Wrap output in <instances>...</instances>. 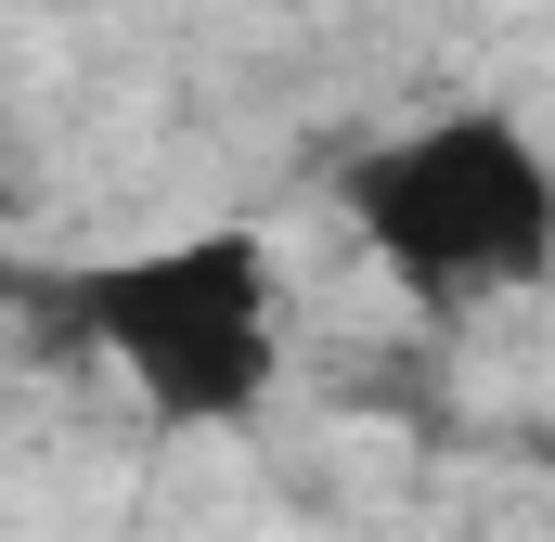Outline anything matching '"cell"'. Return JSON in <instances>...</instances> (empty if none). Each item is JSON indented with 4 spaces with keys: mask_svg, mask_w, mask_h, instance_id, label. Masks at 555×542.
<instances>
[{
    "mask_svg": "<svg viewBox=\"0 0 555 542\" xmlns=\"http://www.w3.org/2000/svg\"><path fill=\"white\" fill-rule=\"evenodd\" d=\"M349 233L426 310H478L555 271V155L504 104H452L349 155Z\"/></svg>",
    "mask_w": 555,
    "mask_h": 542,
    "instance_id": "cell-1",
    "label": "cell"
},
{
    "mask_svg": "<svg viewBox=\"0 0 555 542\" xmlns=\"http://www.w3.org/2000/svg\"><path fill=\"white\" fill-rule=\"evenodd\" d=\"M52 310L104 375H130V401L155 426H246L284 375V271L233 220L130 246V259H91Z\"/></svg>",
    "mask_w": 555,
    "mask_h": 542,
    "instance_id": "cell-2",
    "label": "cell"
}]
</instances>
